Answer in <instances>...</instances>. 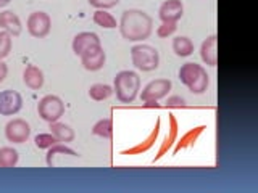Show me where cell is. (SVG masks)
Returning <instances> with one entry per match:
<instances>
[{"label": "cell", "mask_w": 258, "mask_h": 193, "mask_svg": "<svg viewBox=\"0 0 258 193\" xmlns=\"http://www.w3.org/2000/svg\"><path fill=\"white\" fill-rule=\"evenodd\" d=\"M105 61H107V55H105V50L100 44L89 47L87 50L81 53V64H83L84 69L87 71L102 69L105 66Z\"/></svg>", "instance_id": "ba28073f"}, {"label": "cell", "mask_w": 258, "mask_h": 193, "mask_svg": "<svg viewBox=\"0 0 258 193\" xmlns=\"http://www.w3.org/2000/svg\"><path fill=\"white\" fill-rule=\"evenodd\" d=\"M20 155L13 147H2L0 148V167L10 169L18 164Z\"/></svg>", "instance_id": "44dd1931"}, {"label": "cell", "mask_w": 258, "mask_h": 193, "mask_svg": "<svg viewBox=\"0 0 258 193\" xmlns=\"http://www.w3.org/2000/svg\"><path fill=\"white\" fill-rule=\"evenodd\" d=\"M118 26L123 39L129 40V42H142V40L149 39L152 34L153 20L144 10L131 8V10L123 12Z\"/></svg>", "instance_id": "6da1fadb"}, {"label": "cell", "mask_w": 258, "mask_h": 193, "mask_svg": "<svg viewBox=\"0 0 258 193\" xmlns=\"http://www.w3.org/2000/svg\"><path fill=\"white\" fill-rule=\"evenodd\" d=\"M0 29L7 31L8 34H12V37L20 36L21 31H23L20 16L12 10L0 12Z\"/></svg>", "instance_id": "7c38bea8"}, {"label": "cell", "mask_w": 258, "mask_h": 193, "mask_svg": "<svg viewBox=\"0 0 258 193\" xmlns=\"http://www.w3.org/2000/svg\"><path fill=\"white\" fill-rule=\"evenodd\" d=\"M166 105L168 107H184L185 105V102H184V99L182 96H169L168 99V102H166Z\"/></svg>", "instance_id": "f546056e"}, {"label": "cell", "mask_w": 258, "mask_h": 193, "mask_svg": "<svg viewBox=\"0 0 258 193\" xmlns=\"http://www.w3.org/2000/svg\"><path fill=\"white\" fill-rule=\"evenodd\" d=\"M141 90V77L136 71L124 69L119 71L113 80V92L116 99L123 103H133Z\"/></svg>", "instance_id": "7a4b0ae2"}, {"label": "cell", "mask_w": 258, "mask_h": 193, "mask_svg": "<svg viewBox=\"0 0 258 193\" xmlns=\"http://www.w3.org/2000/svg\"><path fill=\"white\" fill-rule=\"evenodd\" d=\"M48 129H50V132L56 137V140L60 143H70L75 140V131L68 124L55 121V123H48Z\"/></svg>", "instance_id": "2e32d148"}, {"label": "cell", "mask_w": 258, "mask_h": 193, "mask_svg": "<svg viewBox=\"0 0 258 193\" xmlns=\"http://www.w3.org/2000/svg\"><path fill=\"white\" fill-rule=\"evenodd\" d=\"M12 0H0V8H4V7H7L8 4H10Z\"/></svg>", "instance_id": "1f68e13d"}, {"label": "cell", "mask_w": 258, "mask_h": 193, "mask_svg": "<svg viewBox=\"0 0 258 193\" xmlns=\"http://www.w3.org/2000/svg\"><path fill=\"white\" fill-rule=\"evenodd\" d=\"M133 64L144 72L155 71L160 64V53L155 47L147 44H137L131 48Z\"/></svg>", "instance_id": "277c9868"}, {"label": "cell", "mask_w": 258, "mask_h": 193, "mask_svg": "<svg viewBox=\"0 0 258 193\" xmlns=\"http://www.w3.org/2000/svg\"><path fill=\"white\" fill-rule=\"evenodd\" d=\"M37 113L47 123H55L64 115V103L56 95H45L37 103Z\"/></svg>", "instance_id": "5b68a950"}, {"label": "cell", "mask_w": 258, "mask_h": 193, "mask_svg": "<svg viewBox=\"0 0 258 193\" xmlns=\"http://www.w3.org/2000/svg\"><path fill=\"white\" fill-rule=\"evenodd\" d=\"M23 108V96L20 92L7 88L0 92V116H15Z\"/></svg>", "instance_id": "9c48e42d"}, {"label": "cell", "mask_w": 258, "mask_h": 193, "mask_svg": "<svg viewBox=\"0 0 258 193\" xmlns=\"http://www.w3.org/2000/svg\"><path fill=\"white\" fill-rule=\"evenodd\" d=\"M179 80L189 88L192 93H205L208 84H210V77L207 74V69L197 63H184L179 68Z\"/></svg>", "instance_id": "3957f363"}, {"label": "cell", "mask_w": 258, "mask_h": 193, "mask_svg": "<svg viewBox=\"0 0 258 193\" xmlns=\"http://www.w3.org/2000/svg\"><path fill=\"white\" fill-rule=\"evenodd\" d=\"M176 29H177L176 21H161V24L157 28V36L161 39H166L171 34H174Z\"/></svg>", "instance_id": "83f0119b"}, {"label": "cell", "mask_w": 258, "mask_h": 193, "mask_svg": "<svg viewBox=\"0 0 258 193\" xmlns=\"http://www.w3.org/2000/svg\"><path fill=\"white\" fill-rule=\"evenodd\" d=\"M216 42H218V37L213 34V36H208L200 45V58L207 66H216L218 64Z\"/></svg>", "instance_id": "5bb4252c"}, {"label": "cell", "mask_w": 258, "mask_h": 193, "mask_svg": "<svg viewBox=\"0 0 258 193\" xmlns=\"http://www.w3.org/2000/svg\"><path fill=\"white\" fill-rule=\"evenodd\" d=\"M7 74H8V66L4 63V60H0V84L5 80Z\"/></svg>", "instance_id": "4dcf8cb0"}, {"label": "cell", "mask_w": 258, "mask_h": 193, "mask_svg": "<svg viewBox=\"0 0 258 193\" xmlns=\"http://www.w3.org/2000/svg\"><path fill=\"white\" fill-rule=\"evenodd\" d=\"M58 155H70V156H78V151H75L73 148L67 147V143H55L52 145L50 148H47V156H45V161H47V166L48 167H53V158H56Z\"/></svg>", "instance_id": "e0dca14e"}, {"label": "cell", "mask_w": 258, "mask_h": 193, "mask_svg": "<svg viewBox=\"0 0 258 193\" xmlns=\"http://www.w3.org/2000/svg\"><path fill=\"white\" fill-rule=\"evenodd\" d=\"M92 134L102 139H111L113 135V119L111 118H103L97 121L92 127Z\"/></svg>", "instance_id": "7402d4cb"}, {"label": "cell", "mask_w": 258, "mask_h": 193, "mask_svg": "<svg viewBox=\"0 0 258 193\" xmlns=\"http://www.w3.org/2000/svg\"><path fill=\"white\" fill-rule=\"evenodd\" d=\"M194 42L185 36H177L173 39V52L177 56H190L194 53Z\"/></svg>", "instance_id": "ac0fdd59"}, {"label": "cell", "mask_w": 258, "mask_h": 193, "mask_svg": "<svg viewBox=\"0 0 258 193\" xmlns=\"http://www.w3.org/2000/svg\"><path fill=\"white\" fill-rule=\"evenodd\" d=\"M202 131H204V126L196 127V129H192V131H189L187 134H184V135L181 137V140L177 142L176 148H174V153H177L181 148H185V147H189V145H192L194 142L197 140V137L202 134Z\"/></svg>", "instance_id": "d4e9b609"}, {"label": "cell", "mask_w": 258, "mask_h": 193, "mask_svg": "<svg viewBox=\"0 0 258 193\" xmlns=\"http://www.w3.org/2000/svg\"><path fill=\"white\" fill-rule=\"evenodd\" d=\"M89 4L95 7L97 10H108L119 4V0H89Z\"/></svg>", "instance_id": "f1b7e54d"}, {"label": "cell", "mask_w": 258, "mask_h": 193, "mask_svg": "<svg viewBox=\"0 0 258 193\" xmlns=\"http://www.w3.org/2000/svg\"><path fill=\"white\" fill-rule=\"evenodd\" d=\"M158 132H160V119L157 121V126H155V129H153L152 134L147 137V139H145L142 143L137 145V147H134V148H131V150H127V151H124V153H127V155H136V153H144V151L150 150V148L153 147V143H155V140H157Z\"/></svg>", "instance_id": "603a6c76"}, {"label": "cell", "mask_w": 258, "mask_h": 193, "mask_svg": "<svg viewBox=\"0 0 258 193\" xmlns=\"http://www.w3.org/2000/svg\"><path fill=\"white\" fill-rule=\"evenodd\" d=\"M171 80L169 79H155V80H150V82L144 87V90L141 93L142 100L147 102V100H161L171 92Z\"/></svg>", "instance_id": "30bf717a"}, {"label": "cell", "mask_w": 258, "mask_h": 193, "mask_svg": "<svg viewBox=\"0 0 258 193\" xmlns=\"http://www.w3.org/2000/svg\"><path fill=\"white\" fill-rule=\"evenodd\" d=\"M169 124H171V127H169V134L166 135L165 142L161 143L160 151H158V155H157L155 161H157V159H160L161 156H163L165 153L173 147V143L176 142V137H177V121H176V118H174L173 115H169Z\"/></svg>", "instance_id": "ffe728a7"}, {"label": "cell", "mask_w": 258, "mask_h": 193, "mask_svg": "<svg viewBox=\"0 0 258 193\" xmlns=\"http://www.w3.org/2000/svg\"><path fill=\"white\" fill-rule=\"evenodd\" d=\"M100 44V37L95 34V32H79V34L75 36V39H73V52H75L78 56H81V53H83L84 50H87L89 47L92 45H99Z\"/></svg>", "instance_id": "4fadbf2b"}, {"label": "cell", "mask_w": 258, "mask_h": 193, "mask_svg": "<svg viewBox=\"0 0 258 193\" xmlns=\"http://www.w3.org/2000/svg\"><path fill=\"white\" fill-rule=\"evenodd\" d=\"M92 20L97 26H100L103 29H115L118 26L116 18L111 13H108L107 10H95L92 15Z\"/></svg>", "instance_id": "d6986e66"}, {"label": "cell", "mask_w": 258, "mask_h": 193, "mask_svg": "<svg viewBox=\"0 0 258 193\" xmlns=\"http://www.w3.org/2000/svg\"><path fill=\"white\" fill-rule=\"evenodd\" d=\"M31 135V126L21 118L10 119L5 124V137L12 143H24Z\"/></svg>", "instance_id": "52a82bcc"}, {"label": "cell", "mask_w": 258, "mask_h": 193, "mask_svg": "<svg viewBox=\"0 0 258 193\" xmlns=\"http://www.w3.org/2000/svg\"><path fill=\"white\" fill-rule=\"evenodd\" d=\"M44 72L40 68H37L36 64H28L23 71V82L29 87L31 90H39L44 85Z\"/></svg>", "instance_id": "9a60e30c"}, {"label": "cell", "mask_w": 258, "mask_h": 193, "mask_svg": "<svg viewBox=\"0 0 258 193\" xmlns=\"http://www.w3.org/2000/svg\"><path fill=\"white\" fill-rule=\"evenodd\" d=\"M34 143L37 148H42V150H47L50 148L52 145L58 143V140H56V137L50 132V134H37L34 137Z\"/></svg>", "instance_id": "4316f807"}, {"label": "cell", "mask_w": 258, "mask_h": 193, "mask_svg": "<svg viewBox=\"0 0 258 193\" xmlns=\"http://www.w3.org/2000/svg\"><path fill=\"white\" fill-rule=\"evenodd\" d=\"M184 15V5L181 0H165L161 4L158 16L161 21H179Z\"/></svg>", "instance_id": "8fae6325"}, {"label": "cell", "mask_w": 258, "mask_h": 193, "mask_svg": "<svg viewBox=\"0 0 258 193\" xmlns=\"http://www.w3.org/2000/svg\"><path fill=\"white\" fill-rule=\"evenodd\" d=\"M26 28L32 37L42 39L50 32L52 20H50V16H48V13L45 12H34L29 15V18L26 21Z\"/></svg>", "instance_id": "8992f818"}, {"label": "cell", "mask_w": 258, "mask_h": 193, "mask_svg": "<svg viewBox=\"0 0 258 193\" xmlns=\"http://www.w3.org/2000/svg\"><path fill=\"white\" fill-rule=\"evenodd\" d=\"M12 52V34L0 29V60L7 58Z\"/></svg>", "instance_id": "484cf974"}, {"label": "cell", "mask_w": 258, "mask_h": 193, "mask_svg": "<svg viewBox=\"0 0 258 193\" xmlns=\"http://www.w3.org/2000/svg\"><path fill=\"white\" fill-rule=\"evenodd\" d=\"M113 93V87L108 84H94L89 88V96L95 102H103Z\"/></svg>", "instance_id": "cb8c5ba5"}]
</instances>
